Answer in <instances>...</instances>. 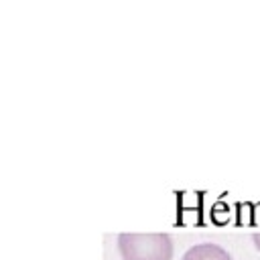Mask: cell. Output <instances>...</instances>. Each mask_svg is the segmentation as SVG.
<instances>
[{
    "label": "cell",
    "instance_id": "1",
    "mask_svg": "<svg viewBox=\"0 0 260 260\" xmlns=\"http://www.w3.org/2000/svg\"><path fill=\"white\" fill-rule=\"evenodd\" d=\"M118 248L124 260H171L173 240L169 234H120Z\"/></svg>",
    "mask_w": 260,
    "mask_h": 260
},
{
    "label": "cell",
    "instance_id": "2",
    "mask_svg": "<svg viewBox=\"0 0 260 260\" xmlns=\"http://www.w3.org/2000/svg\"><path fill=\"white\" fill-rule=\"evenodd\" d=\"M183 260H232V256L217 244H197L185 252Z\"/></svg>",
    "mask_w": 260,
    "mask_h": 260
},
{
    "label": "cell",
    "instance_id": "3",
    "mask_svg": "<svg viewBox=\"0 0 260 260\" xmlns=\"http://www.w3.org/2000/svg\"><path fill=\"white\" fill-rule=\"evenodd\" d=\"M252 240H254V244H256V248L260 250V232H254V236H252Z\"/></svg>",
    "mask_w": 260,
    "mask_h": 260
}]
</instances>
